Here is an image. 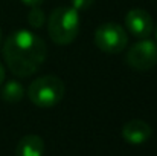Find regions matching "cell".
Returning a JSON list of instances; mask_svg holds the SVG:
<instances>
[{
	"label": "cell",
	"instance_id": "cell-6",
	"mask_svg": "<svg viewBox=\"0 0 157 156\" xmlns=\"http://www.w3.org/2000/svg\"><path fill=\"white\" fill-rule=\"evenodd\" d=\"M125 26L130 35L136 38H148L154 31V23L151 15L140 8L130 9L125 15Z\"/></svg>",
	"mask_w": 157,
	"mask_h": 156
},
{
	"label": "cell",
	"instance_id": "cell-10",
	"mask_svg": "<svg viewBox=\"0 0 157 156\" xmlns=\"http://www.w3.org/2000/svg\"><path fill=\"white\" fill-rule=\"evenodd\" d=\"M28 22H29V25H31L32 28L38 29V28H41V26L44 25L46 15H44V12H43L38 6H32V9H31L29 14H28Z\"/></svg>",
	"mask_w": 157,
	"mask_h": 156
},
{
	"label": "cell",
	"instance_id": "cell-8",
	"mask_svg": "<svg viewBox=\"0 0 157 156\" xmlns=\"http://www.w3.org/2000/svg\"><path fill=\"white\" fill-rule=\"evenodd\" d=\"M44 155V141L38 135L23 136L15 149V156H43Z\"/></svg>",
	"mask_w": 157,
	"mask_h": 156
},
{
	"label": "cell",
	"instance_id": "cell-5",
	"mask_svg": "<svg viewBox=\"0 0 157 156\" xmlns=\"http://www.w3.org/2000/svg\"><path fill=\"white\" fill-rule=\"evenodd\" d=\"M127 63L139 72L153 69L157 64V45L148 38H142L130 48Z\"/></svg>",
	"mask_w": 157,
	"mask_h": 156
},
{
	"label": "cell",
	"instance_id": "cell-2",
	"mask_svg": "<svg viewBox=\"0 0 157 156\" xmlns=\"http://www.w3.org/2000/svg\"><path fill=\"white\" fill-rule=\"evenodd\" d=\"M48 31L55 45L66 46L72 43L79 32V12L72 6L53 9L48 20Z\"/></svg>",
	"mask_w": 157,
	"mask_h": 156
},
{
	"label": "cell",
	"instance_id": "cell-15",
	"mask_svg": "<svg viewBox=\"0 0 157 156\" xmlns=\"http://www.w3.org/2000/svg\"><path fill=\"white\" fill-rule=\"evenodd\" d=\"M156 38H157V28H156Z\"/></svg>",
	"mask_w": 157,
	"mask_h": 156
},
{
	"label": "cell",
	"instance_id": "cell-7",
	"mask_svg": "<svg viewBox=\"0 0 157 156\" xmlns=\"http://www.w3.org/2000/svg\"><path fill=\"white\" fill-rule=\"evenodd\" d=\"M153 135V129L142 119H131L122 127V138L131 146L145 144Z\"/></svg>",
	"mask_w": 157,
	"mask_h": 156
},
{
	"label": "cell",
	"instance_id": "cell-4",
	"mask_svg": "<svg viewBox=\"0 0 157 156\" xmlns=\"http://www.w3.org/2000/svg\"><path fill=\"white\" fill-rule=\"evenodd\" d=\"M95 45L105 54H119L128 45V34L117 23H102L95 32Z\"/></svg>",
	"mask_w": 157,
	"mask_h": 156
},
{
	"label": "cell",
	"instance_id": "cell-3",
	"mask_svg": "<svg viewBox=\"0 0 157 156\" xmlns=\"http://www.w3.org/2000/svg\"><path fill=\"white\" fill-rule=\"evenodd\" d=\"M66 87L61 78L55 75H44L34 80L28 87V97L31 103L40 109L55 107L64 97Z\"/></svg>",
	"mask_w": 157,
	"mask_h": 156
},
{
	"label": "cell",
	"instance_id": "cell-11",
	"mask_svg": "<svg viewBox=\"0 0 157 156\" xmlns=\"http://www.w3.org/2000/svg\"><path fill=\"white\" fill-rule=\"evenodd\" d=\"M95 0H70L72 3V8L78 12H82V11H87L92 5H93Z\"/></svg>",
	"mask_w": 157,
	"mask_h": 156
},
{
	"label": "cell",
	"instance_id": "cell-13",
	"mask_svg": "<svg viewBox=\"0 0 157 156\" xmlns=\"http://www.w3.org/2000/svg\"><path fill=\"white\" fill-rule=\"evenodd\" d=\"M3 80H5V67H3V64L0 63V84L3 83Z\"/></svg>",
	"mask_w": 157,
	"mask_h": 156
},
{
	"label": "cell",
	"instance_id": "cell-12",
	"mask_svg": "<svg viewBox=\"0 0 157 156\" xmlns=\"http://www.w3.org/2000/svg\"><path fill=\"white\" fill-rule=\"evenodd\" d=\"M21 2H23L25 5H28V6L32 8V6H38V5H41L44 0H21Z\"/></svg>",
	"mask_w": 157,
	"mask_h": 156
},
{
	"label": "cell",
	"instance_id": "cell-1",
	"mask_svg": "<svg viewBox=\"0 0 157 156\" xmlns=\"http://www.w3.org/2000/svg\"><path fill=\"white\" fill-rule=\"evenodd\" d=\"M46 43L37 34L20 29L12 32L3 43V58L8 69L20 78L31 77L44 63Z\"/></svg>",
	"mask_w": 157,
	"mask_h": 156
},
{
	"label": "cell",
	"instance_id": "cell-9",
	"mask_svg": "<svg viewBox=\"0 0 157 156\" xmlns=\"http://www.w3.org/2000/svg\"><path fill=\"white\" fill-rule=\"evenodd\" d=\"M23 97H25V89L15 80L8 81L2 89V98L6 103H18V101L23 100Z\"/></svg>",
	"mask_w": 157,
	"mask_h": 156
},
{
	"label": "cell",
	"instance_id": "cell-14",
	"mask_svg": "<svg viewBox=\"0 0 157 156\" xmlns=\"http://www.w3.org/2000/svg\"><path fill=\"white\" fill-rule=\"evenodd\" d=\"M0 42H2V29H0Z\"/></svg>",
	"mask_w": 157,
	"mask_h": 156
}]
</instances>
